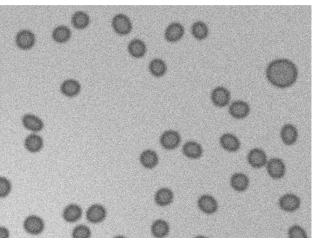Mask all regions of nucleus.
Wrapping results in <instances>:
<instances>
[{
	"mask_svg": "<svg viewBox=\"0 0 320 238\" xmlns=\"http://www.w3.org/2000/svg\"><path fill=\"white\" fill-rule=\"evenodd\" d=\"M266 77L272 85L279 88H286L296 82L298 69L290 60L277 59L269 64Z\"/></svg>",
	"mask_w": 320,
	"mask_h": 238,
	"instance_id": "f257e3e1",
	"label": "nucleus"
},
{
	"mask_svg": "<svg viewBox=\"0 0 320 238\" xmlns=\"http://www.w3.org/2000/svg\"><path fill=\"white\" fill-rule=\"evenodd\" d=\"M23 226L28 234L37 236L41 234L45 228V222L41 217L35 215H31L24 220Z\"/></svg>",
	"mask_w": 320,
	"mask_h": 238,
	"instance_id": "f03ea898",
	"label": "nucleus"
},
{
	"mask_svg": "<svg viewBox=\"0 0 320 238\" xmlns=\"http://www.w3.org/2000/svg\"><path fill=\"white\" fill-rule=\"evenodd\" d=\"M112 25L115 32L121 35H127L132 29V24L128 17L119 14L113 18Z\"/></svg>",
	"mask_w": 320,
	"mask_h": 238,
	"instance_id": "7ed1b4c3",
	"label": "nucleus"
},
{
	"mask_svg": "<svg viewBox=\"0 0 320 238\" xmlns=\"http://www.w3.org/2000/svg\"><path fill=\"white\" fill-rule=\"evenodd\" d=\"M181 142V137L179 133L174 130L164 132L160 138V143L164 149L172 150L177 148Z\"/></svg>",
	"mask_w": 320,
	"mask_h": 238,
	"instance_id": "20e7f679",
	"label": "nucleus"
},
{
	"mask_svg": "<svg viewBox=\"0 0 320 238\" xmlns=\"http://www.w3.org/2000/svg\"><path fill=\"white\" fill-rule=\"evenodd\" d=\"M267 171L268 174L273 179H281L285 174L286 168L283 161L281 159H272L267 163Z\"/></svg>",
	"mask_w": 320,
	"mask_h": 238,
	"instance_id": "39448f33",
	"label": "nucleus"
},
{
	"mask_svg": "<svg viewBox=\"0 0 320 238\" xmlns=\"http://www.w3.org/2000/svg\"><path fill=\"white\" fill-rule=\"evenodd\" d=\"M24 146L28 152L32 153H39L43 149L44 141L43 138L39 135L32 133L28 135L24 141Z\"/></svg>",
	"mask_w": 320,
	"mask_h": 238,
	"instance_id": "423d86ee",
	"label": "nucleus"
},
{
	"mask_svg": "<svg viewBox=\"0 0 320 238\" xmlns=\"http://www.w3.org/2000/svg\"><path fill=\"white\" fill-rule=\"evenodd\" d=\"M212 100L214 105L223 108L228 105L230 101V93L223 87H218L213 90Z\"/></svg>",
	"mask_w": 320,
	"mask_h": 238,
	"instance_id": "0eeeda50",
	"label": "nucleus"
},
{
	"mask_svg": "<svg viewBox=\"0 0 320 238\" xmlns=\"http://www.w3.org/2000/svg\"><path fill=\"white\" fill-rule=\"evenodd\" d=\"M300 198L293 194L284 195L279 201L280 208L286 212H294L300 208Z\"/></svg>",
	"mask_w": 320,
	"mask_h": 238,
	"instance_id": "6e6552de",
	"label": "nucleus"
},
{
	"mask_svg": "<svg viewBox=\"0 0 320 238\" xmlns=\"http://www.w3.org/2000/svg\"><path fill=\"white\" fill-rule=\"evenodd\" d=\"M249 164L254 168H263L267 162L266 153L260 149H253L248 155Z\"/></svg>",
	"mask_w": 320,
	"mask_h": 238,
	"instance_id": "1a4fd4ad",
	"label": "nucleus"
},
{
	"mask_svg": "<svg viewBox=\"0 0 320 238\" xmlns=\"http://www.w3.org/2000/svg\"><path fill=\"white\" fill-rule=\"evenodd\" d=\"M22 123L26 130L35 133L40 132L44 128L43 121L40 117L31 113L24 115Z\"/></svg>",
	"mask_w": 320,
	"mask_h": 238,
	"instance_id": "9d476101",
	"label": "nucleus"
},
{
	"mask_svg": "<svg viewBox=\"0 0 320 238\" xmlns=\"http://www.w3.org/2000/svg\"><path fill=\"white\" fill-rule=\"evenodd\" d=\"M250 106L246 102L242 101L233 102L229 108V113L237 119H244L250 113Z\"/></svg>",
	"mask_w": 320,
	"mask_h": 238,
	"instance_id": "9b49d317",
	"label": "nucleus"
},
{
	"mask_svg": "<svg viewBox=\"0 0 320 238\" xmlns=\"http://www.w3.org/2000/svg\"><path fill=\"white\" fill-rule=\"evenodd\" d=\"M198 205L200 210L208 215L213 214L216 213L218 210L216 199L210 195H203L200 197Z\"/></svg>",
	"mask_w": 320,
	"mask_h": 238,
	"instance_id": "f8f14e48",
	"label": "nucleus"
},
{
	"mask_svg": "<svg viewBox=\"0 0 320 238\" xmlns=\"http://www.w3.org/2000/svg\"><path fill=\"white\" fill-rule=\"evenodd\" d=\"M16 42L19 48L23 49V50H28V49L32 48L34 45L35 35L30 31L22 30L18 33Z\"/></svg>",
	"mask_w": 320,
	"mask_h": 238,
	"instance_id": "ddd939ff",
	"label": "nucleus"
},
{
	"mask_svg": "<svg viewBox=\"0 0 320 238\" xmlns=\"http://www.w3.org/2000/svg\"><path fill=\"white\" fill-rule=\"evenodd\" d=\"M106 211L104 207L100 204H94L88 208L86 212L88 221L92 223H99L103 221L106 217Z\"/></svg>",
	"mask_w": 320,
	"mask_h": 238,
	"instance_id": "4468645a",
	"label": "nucleus"
},
{
	"mask_svg": "<svg viewBox=\"0 0 320 238\" xmlns=\"http://www.w3.org/2000/svg\"><path fill=\"white\" fill-rule=\"evenodd\" d=\"M299 133L297 128L292 124H288L283 127L281 131L282 141L286 145L291 146L297 142Z\"/></svg>",
	"mask_w": 320,
	"mask_h": 238,
	"instance_id": "2eb2a0df",
	"label": "nucleus"
},
{
	"mask_svg": "<svg viewBox=\"0 0 320 238\" xmlns=\"http://www.w3.org/2000/svg\"><path fill=\"white\" fill-rule=\"evenodd\" d=\"M220 144L224 150L228 152H236L240 148V142L239 139L232 134V133H225L220 138Z\"/></svg>",
	"mask_w": 320,
	"mask_h": 238,
	"instance_id": "dca6fc26",
	"label": "nucleus"
},
{
	"mask_svg": "<svg viewBox=\"0 0 320 238\" xmlns=\"http://www.w3.org/2000/svg\"><path fill=\"white\" fill-rule=\"evenodd\" d=\"M184 29L183 26L179 23L170 24L165 31L166 41L170 42H175L180 41L183 37Z\"/></svg>",
	"mask_w": 320,
	"mask_h": 238,
	"instance_id": "f3484780",
	"label": "nucleus"
},
{
	"mask_svg": "<svg viewBox=\"0 0 320 238\" xmlns=\"http://www.w3.org/2000/svg\"><path fill=\"white\" fill-rule=\"evenodd\" d=\"M82 215L81 208L77 204H69L63 211V217L64 221L68 222H74L80 219Z\"/></svg>",
	"mask_w": 320,
	"mask_h": 238,
	"instance_id": "a211bd4d",
	"label": "nucleus"
},
{
	"mask_svg": "<svg viewBox=\"0 0 320 238\" xmlns=\"http://www.w3.org/2000/svg\"><path fill=\"white\" fill-rule=\"evenodd\" d=\"M183 152L186 157L190 159H197L201 157L203 154V149L197 142L190 141L184 144Z\"/></svg>",
	"mask_w": 320,
	"mask_h": 238,
	"instance_id": "6ab92c4d",
	"label": "nucleus"
},
{
	"mask_svg": "<svg viewBox=\"0 0 320 238\" xmlns=\"http://www.w3.org/2000/svg\"><path fill=\"white\" fill-rule=\"evenodd\" d=\"M81 90L79 82L73 79H68L62 84L61 90L66 96L72 97L76 96Z\"/></svg>",
	"mask_w": 320,
	"mask_h": 238,
	"instance_id": "aec40b11",
	"label": "nucleus"
},
{
	"mask_svg": "<svg viewBox=\"0 0 320 238\" xmlns=\"http://www.w3.org/2000/svg\"><path fill=\"white\" fill-rule=\"evenodd\" d=\"M249 179L243 173H237L231 179V185L235 191L243 192L246 190L249 186Z\"/></svg>",
	"mask_w": 320,
	"mask_h": 238,
	"instance_id": "412c9836",
	"label": "nucleus"
},
{
	"mask_svg": "<svg viewBox=\"0 0 320 238\" xmlns=\"http://www.w3.org/2000/svg\"><path fill=\"white\" fill-rule=\"evenodd\" d=\"M140 162L145 168H154L158 164L159 158L156 153L152 150H146L141 153Z\"/></svg>",
	"mask_w": 320,
	"mask_h": 238,
	"instance_id": "4be33fe9",
	"label": "nucleus"
},
{
	"mask_svg": "<svg viewBox=\"0 0 320 238\" xmlns=\"http://www.w3.org/2000/svg\"><path fill=\"white\" fill-rule=\"evenodd\" d=\"M155 201L158 205L166 206L172 203L173 199L172 191L168 188L160 189L155 195Z\"/></svg>",
	"mask_w": 320,
	"mask_h": 238,
	"instance_id": "5701e85b",
	"label": "nucleus"
},
{
	"mask_svg": "<svg viewBox=\"0 0 320 238\" xmlns=\"http://www.w3.org/2000/svg\"><path fill=\"white\" fill-rule=\"evenodd\" d=\"M128 51L131 55L135 58H141L145 54V44L140 40L135 39L129 43Z\"/></svg>",
	"mask_w": 320,
	"mask_h": 238,
	"instance_id": "b1692460",
	"label": "nucleus"
},
{
	"mask_svg": "<svg viewBox=\"0 0 320 238\" xmlns=\"http://www.w3.org/2000/svg\"><path fill=\"white\" fill-rule=\"evenodd\" d=\"M152 234L155 238H163L168 234L169 226L164 220L159 219L153 222L152 227Z\"/></svg>",
	"mask_w": 320,
	"mask_h": 238,
	"instance_id": "393cba45",
	"label": "nucleus"
},
{
	"mask_svg": "<svg viewBox=\"0 0 320 238\" xmlns=\"http://www.w3.org/2000/svg\"><path fill=\"white\" fill-rule=\"evenodd\" d=\"M71 31L67 26H60L55 29L53 32V38L58 43H65L70 40Z\"/></svg>",
	"mask_w": 320,
	"mask_h": 238,
	"instance_id": "a878e982",
	"label": "nucleus"
},
{
	"mask_svg": "<svg viewBox=\"0 0 320 238\" xmlns=\"http://www.w3.org/2000/svg\"><path fill=\"white\" fill-rule=\"evenodd\" d=\"M208 28L203 22H197L192 26L193 36L199 41L205 39L208 35Z\"/></svg>",
	"mask_w": 320,
	"mask_h": 238,
	"instance_id": "bb28decb",
	"label": "nucleus"
},
{
	"mask_svg": "<svg viewBox=\"0 0 320 238\" xmlns=\"http://www.w3.org/2000/svg\"><path fill=\"white\" fill-rule=\"evenodd\" d=\"M72 21L75 28L81 30L87 27L90 23V18L86 13L78 12L73 15Z\"/></svg>",
	"mask_w": 320,
	"mask_h": 238,
	"instance_id": "cd10ccee",
	"label": "nucleus"
},
{
	"mask_svg": "<svg viewBox=\"0 0 320 238\" xmlns=\"http://www.w3.org/2000/svg\"><path fill=\"white\" fill-rule=\"evenodd\" d=\"M150 70L151 73L155 77H161L166 72V65L164 61L160 59H153L150 62Z\"/></svg>",
	"mask_w": 320,
	"mask_h": 238,
	"instance_id": "c85d7f7f",
	"label": "nucleus"
},
{
	"mask_svg": "<svg viewBox=\"0 0 320 238\" xmlns=\"http://www.w3.org/2000/svg\"><path fill=\"white\" fill-rule=\"evenodd\" d=\"M12 190V182L5 177H0V199H4L10 195Z\"/></svg>",
	"mask_w": 320,
	"mask_h": 238,
	"instance_id": "c756f323",
	"label": "nucleus"
},
{
	"mask_svg": "<svg viewBox=\"0 0 320 238\" xmlns=\"http://www.w3.org/2000/svg\"><path fill=\"white\" fill-rule=\"evenodd\" d=\"M91 231L87 226L80 225L76 227L72 233L73 238H90Z\"/></svg>",
	"mask_w": 320,
	"mask_h": 238,
	"instance_id": "7c9ffc66",
	"label": "nucleus"
},
{
	"mask_svg": "<svg viewBox=\"0 0 320 238\" xmlns=\"http://www.w3.org/2000/svg\"><path fill=\"white\" fill-rule=\"evenodd\" d=\"M289 238H308L305 231L301 227L295 225L291 227L288 231Z\"/></svg>",
	"mask_w": 320,
	"mask_h": 238,
	"instance_id": "2f4dec72",
	"label": "nucleus"
},
{
	"mask_svg": "<svg viewBox=\"0 0 320 238\" xmlns=\"http://www.w3.org/2000/svg\"><path fill=\"white\" fill-rule=\"evenodd\" d=\"M10 233L8 228L0 226V238H10Z\"/></svg>",
	"mask_w": 320,
	"mask_h": 238,
	"instance_id": "473e14b6",
	"label": "nucleus"
},
{
	"mask_svg": "<svg viewBox=\"0 0 320 238\" xmlns=\"http://www.w3.org/2000/svg\"><path fill=\"white\" fill-rule=\"evenodd\" d=\"M208 238L203 237V236H199V237H197L196 238Z\"/></svg>",
	"mask_w": 320,
	"mask_h": 238,
	"instance_id": "72a5a7b5",
	"label": "nucleus"
},
{
	"mask_svg": "<svg viewBox=\"0 0 320 238\" xmlns=\"http://www.w3.org/2000/svg\"><path fill=\"white\" fill-rule=\"evenodd\" d=\"M114 238H124L123 237H121V236H119V237H115Z\"/></svg>",
	"mask_w": 320,
	"mask_h": 238,
	"instance_id": "f704fd0d",
	"label": "nucleus"
}]
</instances>
